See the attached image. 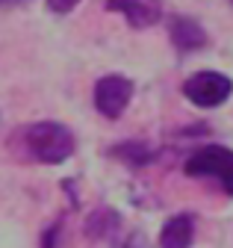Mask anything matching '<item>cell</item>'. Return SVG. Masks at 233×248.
<instances>
[{"mask_svg":"<svg viewBox=\"0 0 233 248\" xmlns=\"http://www.w3.org/2000/svg\"><path fill=\"white\" fill-rule=\"evenodd\" d=\"M103 6L109 12L124 15V21L133 30H148V27L160 24V18H162L160 0H103Z\"/></svg>","mask_w":233,"mask_h":248,"instance_id":"5b68a950","label":"cell"},{"mask_svg":"<svg viewBox=\"0 0 233 248\" xmlns=\"http://www.w3.org/2000/svg\"><path fill=\"white\" fill-rule=\"evenodd\" d=\"M168 39L180 53H192V50L207 47V30L189 15H174L168 21Z\"/></svg>","mask_w":233,"mask_h":248,"instance_id":"8992f818","label":"cell"},{"mask_svg":"<svg viewBox=\"0 0 233 248\" xmlns=\"http://www.w3.org/2000/svg\"><path fill=\"white\" fill-rule=\"evenodd\" d=\"M183 171L198 180H216L218 189L233 195V151L224 145H204L189 154Z\"/></svg>","mask_w":233,"mask_h":248,"instance_id":"7a4b0ae2","label":"cell"},{"mask_svg":"<svg viewBox=\"0 0 233 248\" xmlns=\"http://www.w3.org/2000/svg\"><path fill=\"white\" fill-rule=\"evenodd\" d=\"M21 3H27V0H0V6H21Z\"/></svg>","mask_w":233,"mask_h":248,"instance_id":"7c38bea8","label":"cell"},{"mask_svg":"<svg viewBox=\"0 0 233 248\" xmlns=\"http://www.w3.org/2000/svg\"><path fill=\"white\" fill-rule=\"evenodd\" d=\"M230 95H233V80L218 71H198L183 80V98L201 109L221 107Z\"/></svg>","mask_w":233,"mask_h":248,"instance_id":"3957f363","label":"cell"},{"mask_svg":"<svg viewBox=\"0 0 233 248\" xmlns=\"http://www.w3.org/2000/svg\"><path fill=\"white\" fill-rule=\"evenodd\" d=\"M18 133H21L27 157L36 160V163H44V166H62L77 151L74 133L59 121H36Z\"/></svg>","mask_w":233,"mask_h":248,"instance_id":"6da1fadb","label":"cell"},{"mask_svg":"<svg viewBox=\"0 0 233 248\" xmlns=\"http://www.w3.org/2000/svg\"><path fill=\"white\" fill-rule=\"evenodd\" d=\"M121 228V216L115 213V210H109V207H98L89 219H86V236L89 239H109L115 231Z\"/></svg>","mask_w":233,"mask_h":248,"instance_id":"ba28073f","label":"cell"},{"mask_svg":"<svg viewBox=\"0 0 233 248\" xmlns=\"http://www.w3.org/2000/svg\"><path fill=\"white\" fill-rule=\"evenodd\" d=\"M59 236H62V219L59 222H53L44 236H42V248H59Z\"/></svg>","mask_w":233,"mask_h":248,"instance_id":"30bf717a","label":"cell"},{"mask_svg":"<svg viewBox=\"0 0 233 248\" xmlns=\"http://www.w3.org/2000/svg\"><path fill=\"white\" fill-rule=\"evenodd\" d=\"M195 242V216L177 213L162 225L160 231V248H192Z\"/></svg>","mask_w":233,"mask_h":248,"instance_id":"52a82bcc","label":"cell"},{"mask_svg":"<svg viewBox=\"0 0 233 248\" xmlns=\"http://www.w3.org/2000/svg\"><path fill=\"white\" fill-rule=\"evenodd\" d=\"M77 3H80V0H47V9L56 12V15H68Z\"/></svg>","mask_w":233,"mask_h":248,"instance_id":"8fae6325","label":"cell"},{"mask_svg":"<svg viewBox=\"0 0 233 248\" xmlns=\"http://www.w3.org/2000/svg\"><path fill=\"white\" fill-rule=\"evenodd\" d=\"M109 157L121 160V163H127V166H133V169H139V166H148V163H154V157H157V154H154L151 148H145L142 142H121V145L109 148Z\"/></svg>","mask_w":233,"mask_h":248,"instance_id":"9c48e42d","label":"cell"},{"mask_svg":"<svg viewBox=\"0 0 233 248\" xmlns=\"http://www.w3.org/2000/svg\"><path fill=\"white\" fill-rule=\"evenodd\" d=\"M130 98H133V80L121 74H106L95 83V109L103 118H112V121L121 118Z\"/></svg>","mask_w":233,"mask_h":248,"instance_id":"277c9868","label":"cell"}]
</instances>
